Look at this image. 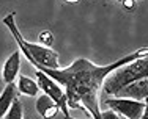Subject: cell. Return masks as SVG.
Here are the masks:
<instances>
[{"mask_svg":"<svg viewBox=\"0 0 148 119\" xmlns=\"http://www.w3.org/2000/svg\"><path fill=\"white\" fill-rule=\"evenodd\" d=\"M118 2H120V0H118Z\"/></svg>","mask_w":148,"mask_h":119,"instance_id":"cell-16","label":"cell"},{"mask_svg":"<svg viewBox=\"0 0 148 119\" xmlns=\"http://www.w3.org/2000/svg\"><path fill=\"white\" fill-rule=\"evenodd\" d=\"M121 116L117 113L115 110H107V111H101V119H120Z\"/></svg>","mask_w":148,"mask_h":119,"instance_id":"cell-13","label":"cell"},{"mask_svg":"<svg viewBox=\"0 0 148 119\" xmlns=\"http://www.w3.org/2000/svg\"><path fill=\"white\" fill-rule=\"evenodd\" d=\"M38 39H40V43L43 45H49V47H51L52 43H54V34H52L49 30H44V31H41V33H40Z\"/></svg>","mask_w":148,"mask_h":119,"instance_id":"cell-11","label":"cell"},{"mask_svg":"<svg viewBox=\"0 0 148 119\" xmlns=\"http://www.w3.org/2000/svg\"><path fill=\"white\" fill-rule=\"evenodd\" d=\"M24 114H22V107H21V102H19V99H16L13 100V103L10 105V108H8V111L5 113V118L6 119H14V118H17V119H21Z\"/></svg>","mask_w":148,"mask_h":119,"instance_id":"cell-10","label":"cell"},{"mask_svg":"<svg viewBox=\"0 0 148 119\" xmlns=\"http://www.w3.org/2000/svg\"><path fill=\"white\" fill-rule=\"evenodd\" d=\"M148 53V47L139 49L126 57L117 60L115 63L107 66H96L85 58H79L71 66L62 69V68H46V66L36 64L35 68L44 71L47 75H51L55 82H58L62 86H65L66 102L68 108H77L82 110L85 114H88L93 119H101L99 110V93L103 89V83L110 72L118 69L120 66L132 61L136 58H140Z\"/></svg>","mask_w":148,"mask_h":119,"instance_id":"cell-1","label":"cell"},{"mask_svg":"<svg viewBox=\"0 0 148 119\" xmlns=\"http://www.w3.org/2000/svg\"><path fill=\"white\" fill-rule=\"evenodd\" d=\"M104 103L109 108L115 110L121 118H129V119H142L145 102L143 100L131 99V97H118L114 96L112 99H106Z\"/></svg>","mask_w":148,"mask_h":119,"instance_id":"cell-4","label":"cell"},{"mask_svg":"<svg viewBox=\"0 0 148 119\" xmlns=\"http://www.w3.org/2000/svg\"><path fill=\"white\" fill-rule=\"evenodd\" d=\"M115 96H118V97H131V99L143 100L145 97H148V77L126 85L125 88H121Z\"/></svg>","mask_w":148,"mask_h":119,"instance_id":"cell-5","label":"cell"},{"mask_svg":"<svg viewBox=\"0 0 148 119\" xmlns=\"http://www.w3.org/2000/svg\"><path fill=\"white\" fill-rule=\"evenodd\" d=\"M120 3L126 11H134L137 6V0H120Z\"/></svg>","mask_w":148,"mask_h":119,"instance_id":"cell-12","label":"cell"},{"mask_svg":"<svg viewBox=\"0 0 148 119\" xmlns=\"http://www.w3.org/2000/svg\"><path fill=\"white\" fill-rule=\"evenodd\" d=\"M143 102H145V108H143L142 119H148V97H145V99H143Z\"/></svg>","mask_w":148,"mask_h":119,"instance_id":"cell-14","label":"cell"},{"mask_svg":"<svg viewBox=\"0 0 148 119\" xmlns=\"http://www.w3.org/2000/svg\"><path fill=\"white\" fill-rule=\"evenodd\" d=\"M36 111L41 114L43 118L46 119H49V118H52V116H55V114L58 113V105L57 102H55L54 99H52L51 96H47V94H41L40 97H38V100H36Z\"/></svg>","mask_w":148,"mask_h":119,"instance_id":"cell-7","label":"cell"},{"mask_svg":"<svg viewBox=\"0 0 148 119\" xmlns=\"http://www.w3.org/2000/svg\"><path fill=\"white\" fill-rule=\"evenodd\" d=\"M17 86L16 83H6L5 89H3V93L0 94V118H5V113L8 111L10 105L13 103V100L17 97Z\"/></svg>","mask_w":148,"mask_h":119,"instance_id":"cell-8","label":"cell"},{"mask_svg":"<svg viewBox=\"0 0 148 119\" xmlns=\"http://www.w3.org/2000/svg\"><path fill=\"white\" fill-rule=\"evenodd\" d=\"M145 77H148V53L132 60V61L120 66L114 72H110L103 83V93L107 96H115L126 85L142 80Z\"/></svg>","mask_w":148,"mask_h":119,"instance_id":"cell-2","label":"cell"},{"mask_svg":"<svg viewBox=\"0 0 148 119\" xmlns=\"http://www.w3.org/2000/svg\"><path fill=\"white\" fill-rule=\"evenodd\" d=\"M19 68H21V52L16 50L14 53H11L8 60L5 61L2 69V77L5 83H13L19 75Z\"/></svg>","mask_w":148,"mask_h":119,"instance_id":"cell-6","label":"cell"},{"mask_svg":"<svg viewBox=\"0 0 148 119\" xmlns=\"http://www.w3.org/2000/svg\"><path fill=\"white\" fill-rule=\"evenodd\" d=\"M17 91L21 94H25V96H30V97H36L40 94V86L35 80H32L30 77H25V75H17Z\"/></svg>","mask_w":148,"mask_h":119,"instance_id":"cell-9","label":"cell"},{"mask_svg":"<svg viewBox=\"0 0 148 119\" xmlns=\"http://www.w3.org/2000/svg\"><path fill=\"white\" fill-rule=\"evenodd\" d=\"M35 74H36L40 89L43 93H46L47 96H51L57 102L60 110H63V114L66 118H69V108H68V102H66V94H65V89L60 86V83L55 82L51 75H47L44 71H41L38 68L35 69Z\"/></svg>","mask_w":148,"mask_h":119,"instance_id":"cell-3","label":"cell"},{"mask_svg":"<svg viewBox=\"0 0 148 119\" xmlns=\"http://www.w3.org/2000/svg\"><path fill=\"white\" fill-rule=\"evenodd\" d=\"M65 2H69V3H76V2H79V0H65Z\"/></svg>","mask_w":148,"mask_h":119,"instance_id":"cell-15","label":"cell"}]
</instances>
